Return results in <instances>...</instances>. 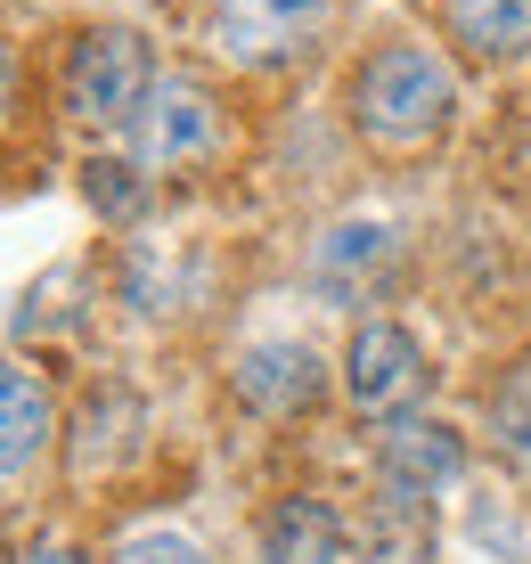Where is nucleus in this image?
I'll use <instances>...</instances> for the list:
<instances>
[{
	"label": "nucleus",
	"mask_w": 531,
	"mask_h": 564,
	"mask_svg": "<svg viewBox=\"0 0 531 564\" xmlns=\"http://www.w3.org/2000/svg\"><path fill=\"white\" fill-rule=\"evenodd\" d=\"M449 107H458V74H449L442 50H425V42H384L360 66V83H351V115H360V131L377 148L434 140L449 123Z\"/></svg>",
	"instance_id": "1"
},
{
	"label": "nucleus",
	"mask_w": 531,
	"mask_h": 564,
	"mask_svg": "<svg viewBox=\"0 0 531 564\" xmlns=\"http://www.w3.org/2000/svg\"><path fill=\"white\" fill-rule=\"evenodd\" d=\"M148 90H155V57H148L140 33L98 25L66 50V107L83 115V123H131Z\"/></svg>",
	"instance_id": "2"
},
{
	"label": "nucleus",
	"mask_w": 531,
	"mask_h": 564,
	"mask_svg": "<svg viewBox=\"0 0 531 564\" xmlns=\"http://www.w3.org/2000/svg\"><path fill=\"white\" fill-rule=\"evenodd\" d=\"M213 148H221V107H213V90L188 83V74H164L140 99V115H131V155H140L148 172H188V164H205Z\"/></svg>",
	"instance_id": "3"
},
{
	"label": "nucleus",
	"mask_w": 531,
	"mask_h": 564,
	"mask_svg": "<svg viewBox=\"0 0 531 564\" xmlns=\"http://www.w3.org/2000/svg\"><path fill=\"white\" fill-rule=\"evenodd\" d=\"M327 25V0H213V42L238 66H279Z\"/></svg>",
	"instance_id": "4"
},
{
	"label": "nucleus",
	"mask_w": 531,
	"mask_h": 564,
	"mask_svg": "<svg viewBox=\"0 0 531 564\" xmlns=\"http://www.w3.org/2000/svg\"><path fill=\"white\" fill-rule=\"evenodd\" d=\"M418 384H425V352H418V336H409V327L368 319L360 336H351V352H344V393H351V410L384 417V410H401V401H418Z\"/></svg>",
	"instance_id": "5"
},
{
	"label": "nucleus",
	"mask_w": 531,
	"mask_h": 564,
	"mask_svg": "<svg viewBox=\"0 0 531 564\" xmlns=\"http://www.w3.org/2000/svg\"><path fill=\"white\" fill-rule=\"evenodd\" d=\"M458 466H466V451H458V434H449L442 417H401L384 434V451H377V475H384L392 508H425L434 491L458 482Z\"/></svg>",
	"instance_id": "6"
},
{
	"label": "nucleus",
	"mask_w": 531,
	"mask_h": 564,
	"mask_svg": "<svg viewBox=\"0 0 531 564\" xmlns=\"http://www.w3.org/2000/svg\"><path fill=\"white\" fill-rule=\"evenodd\" d=\"M238 401L262 417H286V410H311L319 401V360H311V344H253V352L238 360Z\"/></svg>",
	"instance_id": "7"
},
{
	"label": "nucleus",
	"mask_w": 531,
	"mask_h": 564,
	"mask_svg": "<svg viewBox=\"0 0 531 564\" xmlns=\"http://www.w3.org/2000/svg\"><path fill=\"white\" fill-rule=\"evenodd\" d=\"M50 434H57L50 384L33 368H0V475H25L50 451Z\"/></svg>",
	"instance_id": "8"
},
{
	"label": "nucleus",
	"mask_w": 531,
	"mask_h": 564,
	"mask_svg": "<svg viewBox=\"0 0 531 564\" xmlns=\"http://www.w3.org/2000/svg\"><path fill=\"white\" fill-rule=\"evenodd\" d=\"M262 564H344V516L327 499H279L262 523Z\"/></svg>",
	"instance_id": "9"
},
{
	"label": "nucleus",
	"mask_w": 531,
	"mask_h": 564,
	"mask_svg": "<svg viewBox=\"0 0 531 564\" xmlns=\"http://www.w3.org/2000/svg\"><path fill=\"white\" fill-rule=\"evenodd\" d=\"M449 33L475 57H523L531 50V0H449Z\"/></svg>",
	"instance_id": "10"
},
{
	"label": "nucleus",
	"mask_w": 531,
	"mask_h": 564,
	"mask_svg": "<svg viewBox=\"0 0 531 564\" xmlns=\"http://www.w3.org/2000/svg\"><path fill=\"white\" fill-rule=\"evenodd\" d=\"M384 262H392V229L384 221H344V229H327V238H319V286H327V295L368 286Z\"/></svg>",
	"instance_id": "11"
},
{
	"label": "nucleus",
	"mask_w": 531,
	"mask_h": 564,
	"mask_svg": "<svg viewBox=\"0 0 531 564\" xmlns=\"http://www.w3.org/2000/svg\"><path fill=\"white\" fill-rule=\"evenodd\" d=\"M490 434H499V451L531 466V368H516V377L490 393Z\"/></svg>",
	"instance_id": "12"
},
{
	"label": "nucleus",
	"mask_w": 531,
	"mask_h": 564,
	"mask_svg": "<svg viewBox=\"0 0 531 564\" xmlns=\"http://www.w3.org/2000/svg\"><path fill=\"white\" fill-rule=\"evenodd\" d=\"M115 564H205V549H196L188 532H131L123 549H115Z\"/></svg>",
	"instance_id": "13"
},
{
	"label": "nucleus",
	"mask_w": 531,
	"mask_h": 564,
	"mask_svg": "<svg viewBox=\"0 0 531 564\" xmlns=\"http://www.w3.org/2000/svg\"><path fill=\"white\" fill-rule=\"evenodd\" d=\"M123 172H131V164H90V197L107 205V213H131V205H140V188H131Z\"/></svg>",
	"instance_id": "14"
},
{
	"label": "nucleus",
	"mask_w": 531,
	"mask_h": 564,
	"mask_svg": "<svg viewBox=\"0 0 531 564\" xmlns=\"http://www.w3.org/2000/svg\"><path fill=\"white\" fill-rule=\"evenodd\" d=\"M25 564H83V556H74V549H57V540H42V549H33Z\"/></svg>",
	"instance_id": "15"
},
{
	"label": "nucleus",
	"mask_w": 531,
	"mask_h": 564,
	"mask_svg": "<svg viewBox=\"0 0 531 564\" xmlns=\"http://www.w3.org/2000/svg\"><path fill=\"white\" fill-rule=\"evenodd\" d=\"M9 90H17V66H9V50H0V115H9Z\"/></svg>",
	"instance_id": "16"
},
{
	"label": "nucleus",
	"mask_w": 531,
	"mask_h": 564,
	"mask_svg": "<svg viewBox=\"0 0 531 564\" xmlns=\"http://www.w3.org/2000/svg\"><path fill=\"white\" fill-rule=\"evenodd\" d=\"M0 564H9V549H0Z\"/></svg>",
	"instance_id": "17"
}]
</instances>
